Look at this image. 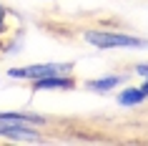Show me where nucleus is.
<instances>
[{
    "mask_svg": "<svg viewBox=\"0 0 148 146\" xmlns=\"http://www.w3.org/2000/svg\"><path fill=\"white\" fill-rule=\"evenodd\" d=\"M80 38L95 51H143L148 48V38L123 30H108V28H83Z\"/></svg>",
    "mask_w": 148,
    "mask_h": 146,
    "instance_id": "nucleus-2",
    "label": "nucleus"
},
{
    "mask_svg": "<svg viewBox=\"0 0 148 146\" xmlns=\"http://www.w3.org/2000/svg\"><path fill=\"white\" fill-rule=\"evenodd\" d=\"M140 88H143V93H146V98H148V78H143V81H140Z\"/></svg>",
    "mask_w": 148,
    "mask_h": 146,
    "instance_id": "nucleus-9",
    "label": "nucleus"
},
{
    "mask_svg": "<svg viewBox=\"0 0 148 146\" xmlns=\"http://www.w3.org/2000/svg\"><path fill=\"white\" fill-rule=\"evenodd\" d=\"M73 63L70 61H45V63H28V66H18L8 68V78L13 81H35V78H45L53 73H73Z\"/></svg>",
    "mask_w": 148,
    "mask_h": 146,
    "instance_id": "nucleus-3",
    "label": "nucleus"
},
{
    "mask_svg": "<svg viewBox=\"0 0 148 146\" xmlns=\"http://www.w3.org/2000/svg\"><path fill=\"white\" fill-rule=\"evenodd\" d=\"M13 28H15V25H13V13H10L8 5L0 3V46H5V40L13 35Z\"/></svg>",
    "mask_w": 148,
    "mask_h": 146,
    "instance_id": "nucleus-7",
    "label": "nucleus"
},
{
    "mask_svg": "<svg viewBox=\"0 0 148 146\" xmlns=\"http://www.w3.org/2000/svg\"><path fill=\"white\" fill-rule=\"evenodd\" d=\"M123 83H125V73H108V76L90 78L83 86L93 93H110V91H116V88H121Z\"/></svg>",
    "mask_w": 148,
    "mask_h": 146,
    "instance_id": "nucleus-5",
    "label": "nucleus"
},
{
    "mask_svg": "<svg viewBox=\"0 0 148 146\" xmlns=\"http://www.w3.org/2000/svg\"><path fill=\"white\" fill-rule=\"evenodd\" d=\"M133 73L143 81V78H148V61H143V63H136L133 66Z\"/></svg>",
    "mask_w": 148,
    "mask_h": 146,
    "instance_id": "nucleus-8",
    "label": "nucleus"
},
{
    "mask_svg": "<svg viewBox=\"0 0 148 146\" xmlns=\"http://www.w3.org/2000/svg\"><path fill=\"white\" fill-rule=\"evenodd\" d=\"M30 86H33L35 93H43V91H73L78 86V78L73 76V73H53V76L30 81Z\"/></svg>",
    "mask_w": 148,
    "mask_h": 146,
    "instance_id": "nucleus-4",
    "label": "nucleus"
},
{
    "mask_svg": "<svg viewBox=\"0 0 148 146\" xmlns=\"http://www.w3.org/2000/svg\"><path fill=\"white\" fill-rule=\"evenodd\" d=\"M146 93H143V88L140 86H123V88H118L116 93V103L121 108H138L146 103Z\"/></svg>",
    "mask_w": 148,
    "mask_h": 146,
    "instance_id": "nucleus-6",
    "label": "nucleus"
},
{
    "mask_svg": "<svg viewBox=\"0 0 148 146\" xmlns=\"http://www.w3.org/2000/svg\"><path fill=\"white\" fill-rule=\"evenodd\" d=\"M50 118L33 111H0V138L13 144H43Z\"/></svg>",
    "mask_w": 148,
    "mask_h": 146,
    "instance_id": "nucleus-1",
    "label": "nucleus"
}]
</instances>
